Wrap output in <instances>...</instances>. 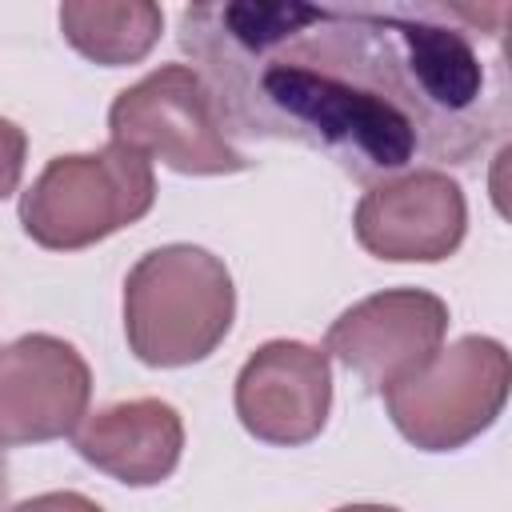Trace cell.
Returning <instances> with one entry per match:
<instances>
[{"label":"cell","instance_id":"9c48e42d","mask_svg":"<svg viewBox=\"0 0 512 512\" xmlns=\"http://www.w3.org/2000/svg\"><path fill=\"white\" fill-rule=\"evenodd\" d=\"M232 400L248 436L276 448L308 444L332 412L328 352L304 340H268L244 360Z\"/></svg>","mask_w":512,"mask_h":512},{"label":"cell","instance_id":"7a4b0ae2","mask_svg":"<svg viewBox=\"0 0 512 512\" xmlns=\"http://www.w3.org/2000/svg\"><path fill=\"white\" fill-rule=\"evenodd\" d=\"M236 316L232 272L200 244L144 252L124 280V336L140 364L184 368L208 360Z\"/></svg>","mask_w":512,"mask_h":512},{"label":"cell","instance_id":"4fadbf2b","mask_svg":"<svg viewBox=\"0 0 512 512\" xmlns=\"http://www.w3.org/2000/svg\"><path fill=\"white\" fill-rule=\"evenodd\" d=\"M8 512H104L96 500H88L84 492H40L32 500H20Z\"/></svg>","mask_w":512,"mask_h":512},{"label":"cell","instance_id":"8992f818","mask_svg":"<svg viewBox=\"0 0 512 512\" xmlns=\"http://www.w3.org/2000/svg\"><path fill=\"white\" fill-rule=\"evenodd\" d=\"M448 304L424 288H384L344 308L324 336V352L352 368L372 392L416 372L444 348Z\"/></svg>","mask_w":512,"mask_h":512},{"label":"cell","instance_id":"ba28073f","mask_svg":"<svg viewBox=\"0 0 512 512\" xmlns=\"http://www.w3.org/2000/svg\"><path fill=\"white\" fill-rule=\"evenodd\" d=\"M88 360L52 332H28L0 348V444H48L88 416Z\"/></svg>","mask_w":512,"mask_h":512},{"label":"cell","instance_id":"8fae6325","mask_svg":"<svg viewBox=\"0 0 512 512\" xmlns=\"http://www.w3.org/2000/svg\"><path fill=\"white\" fill-rule=\"evenodd\" d=\"M164 12L152 0H68L60 4V32L64 40L92 64L120 68L136 64L160 40Z\"/></svg>","mask_w":512,"mask_h":512},{"label":"cell","instance_id":"5bb4252c","mask_svg":"<svg viewBox=\"0 0 512 512\" xmlns=\"http://www.w3.org/2000/svg\"><path fill=\"white\" fill-rule=\"evenodd\" d=\"M336 512H400V508H392V504H344Z\"/></svg>","mask_w":512,"mask_h":512},{"label":"cell","instance_id":"6da1fadb","mask_svg":"<svg viewBox=\"0 0 512 512\" xmlns=\"http://www.w3.org/2000/svg\"><path fill=\"white\" fill-rule=\"evenodd\" d=\"M480 20L460 4L220 0L180 12V48L224 132L316 148L372 188L416 160L468 164L508 124Z\"/></svg>","mask_w":512,"mask_h":512},{"label":"cell","instance_id":"30bf717a","mask_svg":"<svg viewBox=\"0 0 512 512\" xmlns=\"http://www.w3.org/2000/svg\"><path fill=\"white\" fill-rule=\"evenodd\" d=\"M76 452L104 476L128 488L168 480L184 452V420L168 400L136 396L96 408L72 432Z\"/></svg>","mask_w":512,"mask_h":512},{"label":"cell","instance_id":"3957f363","mask_svg":"<svg viewBox=\"0 0 512 512\" xmlns=\"http://www.w3.org/2000/svg\"><path fill=\"white\" fill-rule=\"evenodd\" d=\"M152 204V160L124 144H108L96 152L52 156L20 196V224L40 248L76 252L136 224Z\"/></svg>","mask_w":512,"mask_h":512},{"label":"cell","instance_id":"7c38bea8","mask_svg":"<svg viewBox=\"0 0 512 512\" xmlns=\"http://www.w3.org/2000/svg\"><path fill=\"white\" fill-rule=\"evenodd\" d=\"M24 152H28V136L16 120L0 116V200H8L20 188L24 176Z\"/></svg>","mask_w":512,"mask_h":512},{"label":"cell","instance_id":"9a60e30c","mask_svg":"<svg viewBox=\"0 0 512 512\" xmlns=\"http://www.w3.org/2000/svg\"><path fill=\"white\" fill-rule=\"evenodd\" d=\"M8 504V460H4V444H0V512Z\"/></svg>","mask_w":512,"mask_h":512},{"label":"cell","instance_id":"5b68a950","mask_svg":"<svg viewBox=\"0 0 512 512\" xmlns=\"http://www.w3.org/2000/svg\"><path fill=\"white\" fill-rule=\"evenodd\" d=\"M108 132L112 144L184 176H228L252 164L240 148H232L212 92L188 64H160L132 88L116 92Z\"/></svg>","mask_w":512,"mask_h":512},{"label":"cell","instance_id":"277c9868","mask_svg":"<svg viewBox=\"0 0 512 512\" xmlns=\"http://www.w3.org/2000/svg\"><path fill=\"white\" fill-rule=\"evenodd\" d=\"M512 360L496 336H460L380 396L396 432L424 452H456L496 424L508 404Z\"/></svg>","mask_w":512,"mask_h":512},{"label":"cell","instance_id":"52a82bcc","mask_svg":"<svg viewBox=\"0 0 512 512\" xmlns=\"http://www.w3.org/2000/svg\"><path fill=\"white\" fill-rule=\"evenodd\" d=\"M356 240L376 260L436 264L448 260L468 232L464 188L440 168H412L372 184L352 216Z\"/></svg>","mask_w":512,"mask_h":512}]
</instances>
